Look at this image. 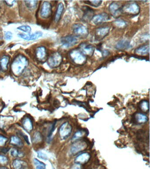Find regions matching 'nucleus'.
Masks as SVG:
<instances>
[{
    "label": "nucleus",
    "instance_id": "nucleus-29",
    "mask_svg": "<svg viewBox=\"0 0 150 169\" xmlns=\"http://www.w3.org/2000/svg\"><path fill=\"white\" fill-rule=\"evenodd\" d=\"M114 23L116 26L119 28H123L127 26L126 22L122 20H116L114 22Z\"/></svg>",
    "mask_w": 150,
    "mask_h": 169
},
{
    "label": "nucleus",
    "instance_id": "nucleus-30",
    "mask_svg": "<svg viewBox=\"0 0 150 169\" xmlns=\"http://www.w3.org/2000/svg\"><path fill=\"white\" fill-rule=\"evenodd\" d=\"M84 133L82 131H78L74 134L73 137H72V141H75L76 140H78L80 138L83 136Z\"/></svg>",
    "mask_w": 150,
    "mask_h": 169
},
{
    "label": "nucleus",
    "instance_id": "nucleus-9",
    "mask_svg": "<svg viewBox=\"0 0 150 169\" xmlns=\"http://www.w3.org/2000/svg\"><path fill=\"white\" fill-rule=\"evenodd\" d=\"M52 13V6L49 2H45L42 4L40 11V17L43 18H48Z\"/></svg>",
    "mask_w": 150,
    "mask_h": 169
},
{
    "label": "nucleus",
    "instance_id": "nucleus-7",
    "mask_svg": "<svg viewBox=\"0 0 150 169\" xmlns=\"http://www.w3.org/2000/svg\"><path fill=\"white\" fill-rule=\"evenodd\" d=\"M78 41V39L76 36L70 35L62 38L61 39L63 47L65 48H69L76 45Z\"/></svg>",
    "mask_w": 150,
    "mask_h": 169
},
{
    "label": "nucleus",
    "instance_id": "nucleus-1",
    "mask_svg": "<svg viewBox=\"0 0 150 169\" xmlns=\"http://www.w3.org/2000/svg\"><path fill=\"white\" fill-rule=\"evenodd\" d=\"M28 65V60L26 57L22 55L17 56L14 59L12 65V70L13 73L19 75L22 73Z\"/></svg>",
    "mask_w": 150,
    "mask_h": 169
},
{
    "label": "nucleus",
    "instance_id": "nucleus-21",
    "mask_svg": "<svg viewBox=\"0 0 150 169\" xmlns=\"http://www.w3.org/2000/svg\"><path fill=\"white\" fill-rule=\"evenodd\" d=\"M134 118L135 120L138 123H145L148 121V117L143 113H136L135 116Z\"/></svg>",
    "mask_w": 150,
    "mask_h": 169
},
{
    "label": "nucleus",
    "instance_id": "nucleus-28",
    "mask_svg": "<svg viewBox=\"0 0 150 169\" xmlns=\"http://www.w3.org/2000/svg\"><path fill=\"white\" fill-rule=\"evenodd\" d=\"M26 6L29 9H34L35 8L37 5L38 1H25Z\"/></svg>",
    "mask_w": 150,
    "mask_h": 169
},
{
    "label": "nucleus",
    "instance_id": "nucleus-24",
    "mask_svg": "<svg viewBox=\"0 0 150 169\" xmlns=\"http://www.w3.org/2000/svg\"><path fill=\"white\" fill-rule=\"evenodd\" d=\"M22 125L26 131L30 132L33 129V124L32 121L29 118H25V119L23 120L22 122Z\"/></svg>",
    "mask_w": 150,
    "mask_h": 169
},
{
    "label": "nucleus",
    "instance_id": "nucleus-6",
    "mask_svg": "<svg viewBox=\"0 0 150 169\" xmlns=\"http://www.w3.org/2000/svg\"><path fill=\"white\" fill-rule=\"evenodd\" d=\"M72 127L70 124L65 122L60 126L59 129V134L60 137L65 139L70 136L72 132Z\"/></svg>",
    "mask_w": 150,
    "mask_h": 169
},
{
    "label": "nucleus",
    "instance_id": "nucleus-34",
    "mask_svg": "<svg viewBox=\"0 0 150 169\" xmlns=\"http://www.w3.org/2000/svg\"><path fill=\"white\" fill-rule=\"evenodd\" d=\"M34 163L36 167H41L45 168H46V165L45 163H42L39 161L38 159L34 158Z\"/></svg>",
    "mask_w": 150,
    "mask_h": 169
},
{
    "label": "nucleus",
    "instance_id": "nucleus-12",
    "mask_svg": "<svg viewBox=\"0 0 150 169\" xmlns=\"http://www.w3.org/2000/svg\"><path fill=\"white\" fill-rule=\"evenodd\" d=\"M110 28L108 27L98 28L95 32V38L97 40H100L104 38L109 32Z\"/></svg>",
    "mask_w": 150,
    "mask_h": 169
},
{
    "label": "nucleus",
    "instance_id": "nucleus-8",
    "mask_svg": "<svg viewBox=\"0 0 150 169\" xmlns=\"http://www.w3.org/2000/svg\"><path fill=\"white\" fill-rule=\"evenodd\" d=\"M62 61V57L58 53L53 54L48 60V65L52 68H56L61 64Z\"/></svg>",
    "mask_w": 150,
    "mask_h": 169
},
{
    "label": "nucleus",
    "instance_id": "nucleus-3",
    "mask_svg": "<svg viewBox=\"0 0 150 169\" xmlns=\"http://www.w3.org/2000/svg\"><path fill=\"white\" fill-rule=\"evenodd\" d=\"M70 56L72 61L77 65H83L86 61V56L78 50H72L70 53Z\"/></svg>",
    "mask_w": 150,
    "mask_h": 169
},
{
    "label": "nucleus",
    "instance_id": "nucleus-41",
    "mask_svg": "<svg viewBox=\"0 0 150 169\" xmlns=\"http://www.w3.org/2000/svg\"><path fill=\"white\" fill-rule=\"evenodd\" d=\"M36 169H46L45 168L41 167H36Z\"/></svg>",
    "mask_w": 150,
    "mask_h": 169
},
{
    "label": "nucleus",
    "instance_id": "nucleus-19",
    "mask_svg": "<svg viewBox=\"0 0 150 169\" xmlns=\"http://www.w3.org/2000/svg\"><path fill=\"white\" fill-rule=\"evenodd\" d=\"M149 45H144L140 46L136 50L135 52L137 55L140 56L146 55L149 53Z\"/></svg>",
    "mask_w": 150,
    "mask_h": 169
},
{
    "label": "nucleus",
    "instance_id": "nucleus-38",
    "mask_svg": "<svg viewBox=\"0 0 150 169\" xmlns=\"http://www.w3.org/2000/svg\"><path fill=\"white\" fill-rule=\"evenodd\" d=\"M38 157L41 159H44V160H46L47 159L46 155L41 152H38Z\"/></svg>",
    "mask_w": 150,
    "mask_h": 169
},
{
    "label": "nucleus",
    "instance_id": "nucleus-23",
    "mask_svg": "<svg viewBox=\"0 0 150 169\" xmlns=\"http://www.w3.org/2000/svg\"><path fill=\"white\" fill-rule=\"evenodd\" d=\"M64 5L62 3H60L58 5L57 10H56V13L55 17V22L57 23L59 21L60 18H61L62 13L64 12Z\"/></svg>",
    "mask_w": 150,
    "mask_h": 169
},
{
    "label": "nucleus",
    "instance_id": "nucleus-37",
    "mask_svg": "<svg viewBox=\"0 0 150 169\" xmlns=\"http://www.w3.org/2000/svg\"><path fill=\"white\" fill-rule=\"evenodd\" d=\"M5 38L8 40H10L13 38V34L10 32H6L5 35Z\"/></svg>",
    "mask_w": 150,
    "mask_h": 169
},
{
    "label": "nucleus",
    "instance_id": "nucleus-17",
    "mask_svg": "<svg viewBox=\"0 0 150 169\" xmlns=\"http://www.w3.org/2000/svg\"><path fill=\"white\" fill-rule=\"evenodd\" d=\"M116 48L118 50H127L132 48L130 42L129 41L126 40H122L117 43L116 46Z\"/></svg>",
    "mask_w": 150,
    "mask_h": 169
},
{
    "label": "nucleus",
    "instance_id": "nucleus-2",
    "mask_svg": "<svg viewBox=\"0 0 150 169\" xmlns=\"http://www.w3.org/2000/svg\"><path fill=\"white\" fill-rule=\"evenodd\" d=\"M73 32L77 37L80 38H86L88 36V29L82 24H75L72 26Z\"/></svg>",
    "mask_w": 150,
    "mask_h": 169
},
{
    "label": "nucleus",
    "instance_id": "nucleus-27",
    "mask_svg": "<svg viewBox=\"0 0 150 169\" xmlns=\"http://www.w3.org/2000/svg\"><path fill=\"white\" fill-rule=\"evenodd\" d=\"M11 155L16 158H22L24 156V154L21 152H20L16 149H12L10 151Z\"/></svg>",
    "mask_w": 150,
    "mask_h": 169
},
{
    "label": "nucleus",
    "instance_id": "nucleus-35",
    "mask_svg": "<svg viewBox=\"0 0 150 169\" xmlns=\"http://www.w3.org/2000/svg\"><path fill=\"white\" fill-rule=\"evenodd\" d=\"M8 139L6 137L0 135V146H3L7 142Z\"/></svg>",
    "mask_w": 150,
    "mask_h": 169
},
{
    "label": "nucleus",
    "instance_id": "nucleus-13",
    "mask_svg": "<svg viewBox=\"0 0 150 169\" xmlns=\"http://www.w3.org/2000/svg\"><path fill=\"white\" fill-rule=\"evenodd\" d=\"M109 18V16L107 13H103L94 16L92 20L94 24L99 25L108 20Z\"/></svg>",
    "mask_w": 150,
    "mask_h": 169
},
{
    "label": "nucleus",
    "instance_id": "nucleus-11",
    "mask_svg": "<svg viewBox=\"0 0 150 169\" xmlns=\"http://www.w3.org/2000/svg\"><path fill=\"white\" fill-rule=\"evenodd\" d=\"M80 51L86 56H91L94 52V47L87 43H82L80 46Z\"/></svg>",
    "mask_w": 150,
    "mask_h": 169
},
{
    "label": "nucleus",
    "instance_id": "nucleus-40",
    "mask_svg": "<svg viewBox=\"0 0 150 169\" xmlns=\"http://www.w3.org/2000/svg\"><path fill=\"white\" fill-rule=\"evenodd\" d=\"M0 169H8L6 167H0Z\"/></svg>",
    "mask_w": 150,
    "mask_h": 169
},
{
    "label": "nucleus",
    "instance_id": "nucleus-18",
    "mask_svg": "<svg viewBox=\"0 0 150 169\" xmlns=\"http://www.w3.org/2000/svg\"><path fill=\"white\" fill-rule=\"evenodd\" d=\"M36 56L39 60L42 61L46 58V49L44 46H40L37 49Z\"/></svg>",
    "mask_w": 150,
    "mask_h": 169
},
{
    "label": "nucleus",
    "instance_id": "nucleus-5",
    "mask_svg": "<svg viewBox=\"0 0 150 169\" xmlns=\"http://www.w3.org/2000/svg\"><path fill=\"white\" fill-rule=\"evenodd\" d=\"M87 147V143L84 140H76L71 146L70 152L72 155H76L83 151Z\"/></svg>",
    "mask_w": 150,
    "mask_h": 169
},
{
    "label": "nucleus",
    "instance_id": "nucleus-33",
    "mask_svg": "<svg viewBox=\"0 0 150 169\" xmlns=\"http://www.w3.org/2000/svg\"><path fill=\"white\" fill-rule=\"evenodd\" d=\"M102 1H87L86 2L88 3L90 5L95 7H98L101 5L102 3Z\"/></svg>",
    "mask_w": 150,
    "mask_h": 169
},
{
    "label": "nucleus",
    "instance_id": "nucleus-15",
    "mask_svg": "<svg viewBox=\"0 0 150 169\" xmlns=\"http://www.w3.org/2000/svg\"><path fill=\"white\" fill-rule=\"evenodd\" d=\"M21 38L25 40L32 41L37 39L38 38L41 37L42 35V33L40 32H38L33 34H20L18 35Z\"/></svg>",
    "mask_w": 150,
    "mask_h": 169
},
{
    "label": "nucleus",
    "instance_id": "nucleus-14",
    "mask_svg": "<svg viewBox=\"0 0 150 169\" xmlns=\"http://www.w3.org/2000/svg\"><path fill=\"white\" fill-rule=\"evenodd\" d=\"M90 155L88 152H83L76 157L74 162L76 164L84 165L90 160Z\"/></svg>",
    "mask_w": 150,
    "mask_h": 169
},
{
    "label": "nucleus",
    "instance_id": "nucleus-36",
    "mask_svg": "<svg viewBox=\"0 0 150 169\" xmlns=\"http://www.w3.org/2000/svg\"><path fill=\"white\" fill-rule=\"evenodd\" d=\"M8 162L7 157L4 155H0V164H5Z\"/></svg>",
    "mask_w": 150,
    "mask_h": 169
},
{
    "label": "nucleus",
    "instance_id": "nucleus-16",
    "mask_svg": "<svg viewBox=\"0 0 150 169\" xmlns=\"http://www.w3.org/2000/svg\"><path fill=\"white\" fill-rule=\"evenodd\" d=\"M83 12L84 13L82 17L83 20L86 22L91 20L94 17V11L88 7H84L83 8Z\"/></svg>",
    "mask_w": 150,
    "mask_h": 169
},
{
    "label": "nucleus",
    "instance_id": "nucleus-39",
    "mask_svg": "<svg viewBox=\"0 0 150 169\" xmlns=\"http://www.w3.org/2000/svg\"><path fill=\"white\" fill-rule=\"evenodd\" d=\"M81 166V165H79V164H75L73 166L71 169H82Z\"/></svg>",
    "mask_w": 150,
    "mask_h": 169
},
{
    "label": "nucleus",
    "instance_id": "nucleus-25",
    "mask_svg": "<svg viewBox=\"0 0 150 169\" xmlns=\"http://www.w3.org/2000/svg\"><path fill=\"white\" fill-rule=\"evenodd\" d=\"M140 108L144 112H147L149 110V104L146 100L141 101L140 103Z\"/></svg>",
    "mask_w": 150,
    "mask_h": 169
},
{
    "label": "nucleus",
    "instance_id": "nucleus-22",
    "mask_svg": "<svg viewBox=\"0 0 150 169\" xmlns=\"http://www.w3.org/2000/svg\"><path fill=\"white\" fill-rule=\"evenodd\" d=\"M9 61V57L6 56H3L0 59V68L2 71H6L7 70Z\"/></svg>",
    "mask_w": 150,
    "mask_h": 169
},
{
    "label": "nucleus",
    "instance_id": "nucleus-26",
    "mask_svg": "<svg viewBox=\"0 0 150 169\" xmlns=\"http://www.w3.org/2000/svg\"><path fill=\"white\" fill-rule=\"evenodd\" d=\"M11 143L18 147H22L23 145V143L20 139L16 136H13L11 137Z\"/></svg>",
    "mask_w": 150,
    "mask_h": 169
},
{
    "label": "nucleus",
    "instance_id": "nucleus-31",
    "mask_svg": "<svg viewBox=\"0 0 150 169\" xmlns=\"http://www.w3.org/2000/svg\"><path fill=\"white\" fill-rule=\"evenodd\" d=\"M42 140V136L39 132H36L34 134L33 138V141L34 143H37Z\"/></svg>",
    "mask_w": 150,
    "mask_h": 169
},
{
    "label": "nucleus",
    "instance_id": "nucleus-4",
    "mask_svg": "<svg viewBox=\"0 0 150 169\" xmlns=\"http://www.w3.org/2000/svg\"><path fill=\"white\" fill-rule=\"evenodd\" d=\"M140 6L135 2L128 4L122 8V12L130 15H136L140 13Z\"/></svg>",
    "mask_w": 150,
    "mask_h": 169
},
{
    "label": "nucleus",
    "instance_id": "nucleus-20",
    "mask_svg": "<svg viewBox=\"0 0 150 169\" xmlns=\"http://www.w3.org/2000/svg\"><path fill=\"white\" fill-rule=\"evenodd\" d=\"M12 166L14 169H25L27 165L24 161L16 159L13 161Z\"/></svg>",
    "mask_w": 150,
    "mask_h": 169
},
{
    "label": "nucleus",
    "instance_id": "nucleus-32",
    "mask_svg": "<svg viewBox=\"0 0 150 169\" xmlns=\"http://www.w3.org/2000/svg\"><path fill=\"white\" fill-rule=\"evenodd\" d=\"M17 29L22 32H25L28 33V34H30V32L32 31V28L28 25H22V26H20L18 27Z\"/></svg>",
    "mask_w": 150,
    "mask_h": 169
},
{
    "label": "nucleus",
    "instance_id": "nucleus-10",
    "mask_svg": "<svg viewBox=\"0 0 150 169\" xmlns=\"http://www.w3.org/2000/svg\"><path fill=\"white\" fill-rule=\"evenodd\" d=\"M109 10L111 15L115 17H118L122 13V7L116 2H114L110 5Z\"/></svg>",
    "mask_w": 150,
    "mask_h": 169
}]
</instances>
